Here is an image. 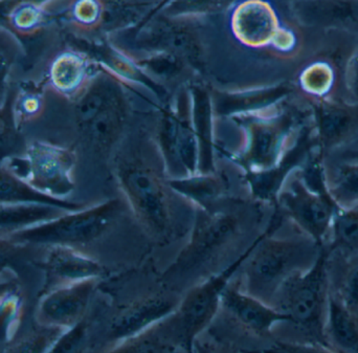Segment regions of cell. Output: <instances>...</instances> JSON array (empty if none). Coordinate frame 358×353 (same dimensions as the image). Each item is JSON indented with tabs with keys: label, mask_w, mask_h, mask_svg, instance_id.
<instances>
[{
	"label": "cell",
	"mask_w": 358,
	"mask_h": 353,
	"mask_svg": "<svg viewBox=\"0 0 358 353\" xmlns=\"http://www.w3.org/2000/svg\"><path fill=\"white\" fill-rule=\"evenodd\" d=\"M282 218L281 212L271 216L264 236L244 264L241 285L244 291L271 306L282 285L313 268L325 249L305 234L287 238L273 236Z\"/></svg>",
	"instance_id": "obj_1"
},
{
	"label": "cell",
	"mask_w": 358,
	"mask_h": 353,
	"mask_svg": "<svg viewBox=\"0 0 358 353\" xmlns=\"http://www.w3.org/2000/svg\"><path fill=\"white\" fill-rule=\"evenodd\" d=\"M329 293V259L325 247L313 268L282 285L273 306L288 315L290 323L300 327L310 341L329 350L325 336Z\"/></svg>",
	"instance_id": "obj_2"
},
{
	"label": "cell",
	"mask_w": 358,
	"mask_h": 353,
	"mask_svg": "<svg viewBox=\"0 0 358 353\" xmlns=\"http://www.w3.org/2000/svg\"><path fill=\"white\" fill-rule=\"evenodd\" d=\"M120 209L119 201L111 199L92 208L66 212L50 222L19 231L8 237L31 247L69 245L79 249L102 237L117 220Z\"/></svg>",
	"instance_id": "obj_3"
},
{
	"label": "cell",
	"mask_w": 358,
	"mask_h": 353,
	"mask_svg": "<svg viewBox=\"0 0 358 353\" xmlns=\"http://www.w3.org/2000/svg\"><path fill=\"white\" fill-rule=\"evenodd\" d=\"M3 164L29 186L50 196L66 199L75 189V153L50 141L29 140L22 157Z\"/></svg>",
	"instance_id": "obj_4"
},
{
	"label": "cell",
	"mask_w": 358,
	"mask_h": 353,
	"mask_svg": "<svg viewBox=\"0 0 358 353\" xmlns=\"http://www.w3.org/2000/svg\"><path fill=\"white\" fill-rule=\"evenodd\" d=\"M124 104L117 88L106 81L90 84L73 101L78 132L94 148L105 150L121 134Z\"/></svg>",
	"instance_id": "obj_5"
},
{
	"label": "cell",
	"mask_w": 358,
	"mask_h": 353,
	"mask_svg": "<svg viewBox=\"0 0 358 353\" xmlns=\"http://www.w3.org/2000/svg\"><path fill=\"white\" fill-rule=\"evenodd\" d=\"M120 186L141 226L153 238L168 237L171 209L157 174L141 163L124 164L119 170Z\"/></svg>",
	"instance_id": "obj_6"
},
{
	"label": "cell",
	"mask_w": 358,
	"mask_h": 353,
	"mask_svg": "<svg viewBox=\"0 0 358 353\" xmlns=\"http://www.w3.org/2000/svg\"><path fill=\"white\" fill-rule=\"evenodd\" d=\"M264 234L265 230L235 261L192 287L182 300L179 301L176 314L185 338V352H193L195 340L212 323L221 308L223 291L229 287L236 273L245 264Z\"/></svg>",
	"instance_id": "obj_7"
},
{
	"label": "cell",
	"mask_w": 358,
	"mask_h": 353,
	"mask_svg": "<svg viewBox=\"0 0 358 353\" xmlns=\"http://www.w3.org/2000/svg\"><path fill=\"white\" fill-rule=\"evenodd\" d=\"M238 229L239 222L233 214L198 209L189 241L162 275V280L172 281L206 266L235 238Z\"/></svg>",
	"instance_id": "obj_8"
},
{
	"label": "cell",
	"mask_w": 358,
	"mask_h": 353,
	"mask_svg": "<svg viewBox=\"0 0 358 353\" xmlns=\"http://www.w3.org/2000/svg\"><path fill=\"white\" fill-rule=\"evenodd\" d=\"M277 203L303 234L325 247L332 220L341 208L328 191L310 188L301 175L296 176L280 191Z\"/></svg>",
	"instance_id": "obj_9"
},
{
	"label": "cell",
	"mask_w": 358,
	"mask_h": 353,
	"mask_svg": "<svg viewBox=\"0 0 358 353\" xmlns=\"http://www.w3.org/2000/svg\"><path fill=\"white\" fill-rule=\"evenodd\" d=\"M313 134L317 149L326 153L340 148L358 136V104L336 96L311 99Z\"/></svg>",
	"instance_id": "obj_10"
},
{
	"label": "cell",
	"mask_w": 358,
	"mask_h": 353,
	"mask_svg": "<svg viewBox=\"0 0 358 353\" xmlns=\"http://www.w3.org/2000/svg\"><path fill=\"white\" fill-rule=\"evenodd\" d=\"M99 281L87 279L42 294L34 312L36 322L44 326L71 329L86 316Z\"/></svg>",
	"instance_id": "obj_11"
},
{
	"label": "cell",
	"mask_w": 358,
	"mask_h": 353,
	"mask_svg": "<svg viewBox=\"0 0 358 353\" xmlns=\"http://www.w3.org/2000/svg\"><path fill=\"white\" fill-rule=\"evenodd\" d=\"M35 266L45 273V283L40 295L61 285L87 279H101L104 266L78 247L69 245L42 247Z\"/></svg>",
	"instance_id": "obj_12"
},
{
	"label": "cell",
	"mask_w": 358,
	"mask_h": 353,
	"mask_svg": "<svg viewBox=\"0 0 358 353\" xmlns=\"http://www.w3.org/2000/svg\"><path fill=\"white\" fill-rule=\"evenodd\" d=\"M294 123L286 117L252 124L248 130V146L241 157L242 163L256 172L271 169L285 154V145Z\"/></svg>",
	"instance_id": "obj_13"
},
{
	"label": "cell",
	"mask_w": 358,
	"mask_h": 353,
	"mask_svg": "<svg viewBox=\"0 0 358 353\" xmlns=\"http://www.w3.org/2000/svg\"><path fill=\"white\" fill-rule=\"evenodd\" d=\"M221 308L241 326L261 337L271 335V329L280 323H290L288 315L250 295L241 285L229 283L221 297Z\"/></svg>",
	"instance_id": "obj_14"
},
{
	"label": "cell",
	"mask_w": 358,
	"mask_h": 353,
	"mask_svg": "<svg viewBox=\"0 0 358 353\" xmlns=\"http://www.w3.org/2000/svg\"><path fill=\"white\" fill-rule=\"evenodd\" d=\"M294 12L305 27L358 37V0H296Z\"/></svg>",
	"instance_id": "obj_15"
},
{
	"label": "cell",
	"mask_w": 358,
	"mask_h": 353,
	"mask_svg": "<svg viewBox=\"0 0 358 353\" xmlns=\"http://www.w3.org/2000/svg\"><path fill=\"white\" fill-rule=\"evenodd\" d=\"M179 302L167 296H155L134 302L111 322L108 339L115 345L140 335L178 310Z\"/></svg>",
	"instance_id": "obj_16"
},
{
	"label": "cell",
	"mask_w": 358,
	"mask_h": 353,
	"mask_svg": "<svg viewBox=\"0 0 358 353\" xmlns=\"http://www.w3.org/2000/svg\"><path fill=\"white\" fill-rule=\"evenodd\" d=\"M110 350L122 352H185V338L176 310L140 335L113 346Z\"/></svg>",
	"instance_id": "obj_17"
},
{
	"label": "cell",
	"mask_w": 358,
	"mask_h": 353,
	"mask_svg": "<svg viewBox=\"0 0 358 353\" xmlns=\"http://www.w3.org/2000/svg\"><path fill=\"white\" fill-rule=\"evenodd\" d=\"M328 347L338 352H358V319L330 289L326 315Z\"/></svg>",
	"instance_id": "obj_18"
},
{
	"label": "cell",
	"mask_w": 358,
	"mask_h": 353,
	"mask_svg": "<svg viewBox=\"0 0 358 353\" xmlns=\"http://www.w3.org/2000/svg\"><path fill=\"white\" fill-rule=\"evenodd\" d=\"M66 212L71 211L45 203H2L0 205V236L8 237L19 231L44 224Z\"/></svg>",
	"instance_id": "obj_19"
},
{
	"label": "cell",
	"mask_w": 358,
	"mask_h": 353,
	"mask_svg": "<svg viewBox=\"0 0 358 353\" xmlns=\"http://www.w3.org/2000/svg\"><path fill=\"white\" fill-rule=\"evenodd\" d=\"M37 203L56 206L67 211L83 209L82 203L56 199L44 194L19 178L6 164H0V205L2 203Z\"/></svg>",
	"instance_id": "obj_20"
},
{
	"label": "cell",
	"mask_w": 358,
	"mask_h": 353,
	"mask_svg": "<svg viewBox=\"0 0 358 353\" xmlns=\"http://www.w3.org/2000/svg\"><path fill=\"white\" fill-rule=\"evenodd\" d=\"M327 245L341 258L358 254V205L338 210L330 226Z\"/></svg>",
	"instance_id": "obj_21"
},
{
	"label": "cell",
	"mask_w": 358,
	"mask_h": 353,
	"mask_svg": "<svg viewBox=\"0 0 358 353\" xmlns=\"http://www.w3.org/2000/svg\"><path fill=\"white\" fill-rule=\"evenodd\" d=\"M328 192L341 208L358 205V161L325 166Z\"/></svg>",
	"instance_id": "obj_22"
},
{
	"label": "cell",
	"mask_w": 358,
	"mask_h": 353,
	"mask_svg": "<svg viewBox=\"0 0 358 353\" xmlns=\"http://www.w3.org/2000/svg\"><path fill=\"white\" fill-rule=\"evenodd\" d=\"M25 56L22 41L0 22V106L6 102L10 84Z\"/></svg>",
	"instance_id": "obj_23"
},
{
	"label": "cell",
	"mask_w": 358,
	"mask_h": 353,
	"mask_svg": "<svg viewBox=\"0 0 358 353\" xmlns=\"http://www.w3.org/2000/svg\"><path fill=\"white\" fill-rule=\"evenodd\" d=\"M27 144L29 138L17 122L12 94L8 90L6 102L0 106V164L22 157Z\"/></svg>",
	"instance_id": "obj_24"
},
{
	"label": "cell",
	"mask_w": 358,
	"mask_h": 353,
	"mask_svg": "<svg viewBox=\"0 0 358 353\" xmlns=\"http://www.w3.org/2000/svg\"><path fill=\"white\" fill-rule=\"evenodd\" d=\"M25 297L20 285L0 295V352H6L23 323Z\"/></svg>",
	"instance_id": "obj_25"
},
{
	"label": "cell",
	"mask_w": 358,
	"mask_h": 353,
	"mask_svg": "<svg viewBox=\"0 0 358 353\" xmlns=\"http://www.w3.org/2000/svg\"><path fill=\"white\" fill-rule=\"evenodd\" d=\"M300 85L310 99L331 96L336 88V69L327 61H313L301 73Z\"/></svg>",
	"instance_id": "obj_26"
},
{
	"label": "cell",
	"mask_w": 358,
	"mask_h": 353,
	"mask_svg": "<svg viewBox=\"0 0 358 353\" xmlns=\"http://www.w3.org/2000/svg\"><path fill=\"white\" fill-rule=\"evenodd\" d=\"M65 331L59 327L40 325L34 319L31 329L21 335L17 333L6 352H50Z\"/></svg>",
	"instance_id": "obj_27"
},
{
	"label": "cell",
	"mask_w": 358,
	"mask_h": 353,
	"mask_svg": "<svg viewBox=\"0 0 358 353\" xmlns=\"http://www.w3.org/2000/svg\"><path fill=\"white\" fill-rule=\"evenodd\" d=\"M171 186L202 211L215 212L214 203L220 194V185L212 178H187L172 182Z\"/></svg>",
	"instance_id": "obj_28"
},
{
	"label": "cell",
	"mask_w": 358,
	"mask_h": 353,
	"mask_svg": "<svg viewBox=\"0 0 358 353\" xmlns=\"http://www.w3.org/2000/svg\"><path fill=\"white\" fill-rule=\"evenodd\" d=\"M342 260L344 264L338 287L334 289L330 287V289L358 319V254L342 258Z\"/></svg>",
	"instance_id": "obj_29"
},
{
	"label": "cell",
	"mask_w": 358,
	"mask_h": 353,
	"mask_svg": "<svg viewBox=\"0 0 358 353\" xmlns=\"http://www.w3.org/2000/svg\"><path fill=\"white\" fill-rule=\"evenodd\" d=\"M338 88L341 94L338 98L358 104V39L343 63Z\"/></svg>",
	"instance_id": "obj_30"
},
{
	"label": "cell",
	"mask_w": 358,
	"mask_h": 353,
	"mask_svg": "<svg viewBox=\"0 0 358 353\" xmlns=\"http://www.w3.org/2000/svg\"><path fill=\"white\" fill-rule=\"evenodd\" d=\"M87 338L88 323L85 316L80 322L63 333L50 352H83Z\"/></svg>",
	"instance_id": "obj_31"
},
{
	"label": "cell",
	"mask_w": 358,
	"mask_h": 353,
	"mask_svg": "<svg viewBox=\"0 0 358 353\" xmlns=\"http://www.w3.org/2000/svg\"><path fill=\"white\" fill-rule=\"evenodd\" d=\"M19 277L14 273L10 272H0V295L12 289V287H17L19 284Z\"/></svg>",
	"instance_id": "obj_32"
},
{
	"label": "cell",
	"mask_w": 358,
	"mask_h": 353,
	"mask_svg": "<svg viewBox=\"0 0 358 353\" xmlns=\"http://www.w3.org/2000/svg\"><path fill=\"white\" fill-rule=\"evenodd\" d=\"M6 1V0H0V3H2V2Z\"/></svg>",
	"instance_id": "obj_33"
}]
</instances>
